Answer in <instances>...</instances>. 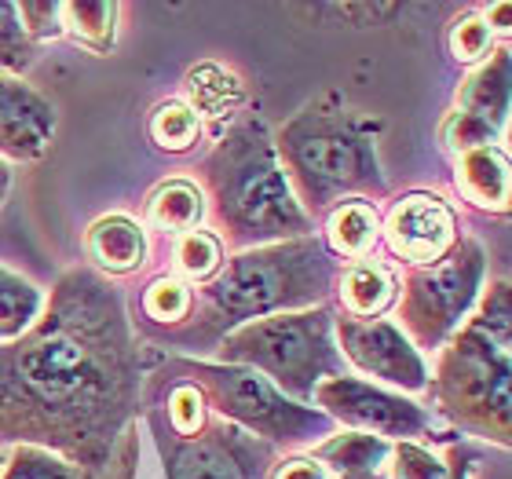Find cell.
<instances>
[{
    "instance_id": "obj_1",
    "label": "cell",
    "mask_w": 512,
    "mask_h": 479,
    "mask_svg": "<svg viewBox=\"0 0 512 479\" xmlns=\"http://www.w3.org/2000/svg\"><path fill=\"white\" fill-rule=\"evenodd\" d=\"M139 352L118 289L66 271L37 322L0 344V439L52 450L85 479L132 476Z\"/></svg>"
},
{
    "instance_id": "obj_2",
    "label": "cell",
    "mask_w": 512,
    "mask_h": 479,
    "mask_svg": "<svg viewBox=\"0 0 512 479\" xmlns=\"http://www.w3.org/2000/svg\"><path fill=\"white\" fill-rule=\"evenodd\" d=\"M333 286V256L319 238L256 245L235 256L194 304L187 341H224L227 333L256 319L315 308Z\"/></svg>"
},
{
    "instance_id": "obj_3",
    "label": "cell",
    "mask_w": 512,
    "mask_h": 479,
    "mask_svg": "<svg viewBox=\"0 0 512 479\" xmlns=\"http://www.w3.org/2000/svg\"><path fill=\"white\" fill-rule=\"evenodd\" d=\"M202 180L216 220L235 242H293L308 238L311 216L293 198L275 139L260 121H242L205 158Z\"/></svg>"
},
{
    "instance_id": "obj_4",
    "label": "cell",
    "mask_w": 512,
    "mask_h": 479,
    "mask_svg": "<svg viewBox=\"0 0 512 479\" xmlns=\"http://www.w3.org/2000/svg\"><path fill=\"white\" fill-rule=\"evenodd\" d=\"M509 286L498 282L483 297L480 311L454 330L439 359V403L472 436L509 443V348H512Z\"/></svg>"
},
{
    "instance_id": "obj_5",
    "label": "cell",
    "mask_w": 512,
    "mask_h": 479,
    "mask_svg": "<svg viewBox=\"0 0 512 479\" xmlns=\"http://www.w3.org/2000/svg\"><path fill=\"white\" fill-rule=\"evenodd\" d=\"M275 150L289 191L308 216L311 209H330L348 194L374 191L381 183V161L370 132L355 114L333 103H311L300 110L289 125H282Z\"/></svg>"
},
{
    "instance_id": "obj_6",
    "label": "cell",
    "mask_w": 512,
    "mask_h": 479,
    "mask_svg": "<svg viewBox=\"0 0 512 479\" xmlns=\"http://www.w3.org/2000/svg\"><path fill=\"white\" fill-rule=\"evenodd\" d=\"M220 359L256 370L293 403H308L322 381L344 373V359L333 344V315L326 308L246 322L220 341Z\"/></svg>"
},
{
    "instance_id": "obj_7",
    "label": "cell",
    "mask_w": 512,
    "mask_h": 479,
    "mask_svg": "<svg viewBox=\"0 0 512 479\" xmlns=\"http://www.w3.org/2000/svg\"><path fill=\"white\" fill-rule=\"evenodd\" d=\"M169 366L205 395V403H213V410H220L249 436H264L267 443H289V447L330 436L333 421L322 410L293 403L249 366H231V362H169Z\"/></svg>"
},
{
    "instance_id": "obj_8",
    "label": "cell",
    "mask_w": 512,
    "mask_h": 479,
    "mask_svg": "<svg viewBox=\"0 0 512 479\" xmlns=\"http://www.w3.org/2000/svg\"><path fill=\"white\" fill-rule=\"evenodd\" d=\"M483 271H487V256H483V245L472 238L450 245V253L439 256L436 264L417 267L406 278L403 308H399L406 341L414 348H439L447 337H454L461 319L476 304Z\"/></svg>"
},
{
    "instance_id": "obj_9",
    "label": "cell",
    "mask_w": 512,
    "mask_h": 479,
    "mask_svg": "<svg viewBox=\"0 0 512 479\" xmlns=\"http://www.w3.org/2000/svg\"><path fill=\"white\" fill-rule=\"evenodd\" d=\"M154 439L165 479H267L275 465V447L231 421H205L194 436H172L154 417Z\"/></svg>"
},
{
    "instance_id": "obj_10",
    "label": "cell",
    "mask_w": 512,
    "mask_h": 479,
    "mask_svg": "<svg viewBox=\"0 0 512 479\" xmlns=\"http://www.w3.org/2000/svg\"><path fill=\"white\" fill-rule=\"evenodd\" d=\"M311 403L322 406V414L330 421H341V425H352L355 432H366V436L377 439H399V443H414L417 436L428 432V414L417 403L403 399V395H392L384 388L359 381V377H330L322 381L315 392H311Z\"/></svg>"
},
{
    "instance_id": "obj_11",
    "label": "cell",
    "mask_w": 512,
    "mask_h": 479,
    "mask_svg": "<svg viewBox=\"0 0 512 479\" xmlns=\"http://www.w3.org/2000/svg\"><path fill=\"white\" fill-rule=\"evenodd\" d=\"M337 344L341 355L355 362V370L366 377H381V381L406 388V392H421L428 381L425 362L417 348L406 341L399 326L384 319H341L337 322Z\"/></svg>"
},
{
    "instance_id": "obj_12",
    "label": "cell",
    "mask_w": 512,
    "mask_h": 479,
    "mask_svg": "<svg viewBox=\"0 0 512 479\" xmlns=\"http://www.w3.org/2000/svg\"><path fill=\"white\" fill-rule=\"evenodd\" d=\"M384 238L395 256L428 267L439 256H447L454 245V213L436 194H410L392 209L384 224Z\"/></svg>"
},
{
    "instance_id": "obj_13",
    "label": "cell",
    "mask_w": 512,
    "mask_h": 479,
    "mask_svg": "<svg viewBox=\"0 0 512 479\" xmlns=\"http://www.w3.org/2000/svg\"><path fill=\"white\" fill-rule=\"evenodd\" d=\"M55 132V110L19 81L0 77V154L37 158Z\"/></svg>"
},
{
    "instance_id": "obj_14",
    "label": "cell",
    "mask_w": 512,
    "mask_h": 479,
    "mask_svg": "<svg viewBox=\"0 0 512 479\" xmlns=\"http://www.w3.org/2000/svg\"><path fill=\"white\" fill-rule=\"evenodd\" d=\"M458 191L472 205L487 213H505L509 209V161L498 147H480L461 154L458 161Z\"/></svg>"
},
{
    "instance_id": "obj_15",
    "label": "cell",
    "mask_w": 512,
    "mask_h": 479,
    "mask_svg": "<svg viewBox=\"0 0 512 479\" xmlns=\"http://www.w3.org/2000/svg\"><path fill=\"white\" fill-rule=\"evenodd\" d=\"M88 253L110 275H128L147 260V231L128 216H103L88 231Z\"/></svg>"
},
{
    "instance_id": "obj_16",
    "label": "cell",
    "mask_w": 512,
    "mask_h": 479,
    "mask_svg": "<svg viewBox=\"0 0 512 479\" xmlns=\"http://www.w3.org/2000/svg\"><path fill=\"white\" fill-rule=\"evenodd\" d=\"M458 110L469 118H480L494 132L505 128L509 118V52H498L491 63L476 70L458 92Z\"/></svg>"
},
{
    "instance_id": "obj_17",
    "label": "cell",
    "mask_w": 512,
    "mask_h": 479,
    "mask_svg": "<svg viewBox=\"0 0 512 479\" xmlns=\"http://www.w3.org/2000/svg\"><path fill=\"white\" fill-rule=\"evenodd\" d=\"M392 447L377 436L366 432H348V436H333L315 447L311 458L319 461L322 469H330L333 476L355 479V476H377V465L388 461Z\"/></svg>"
},
{
    "instance_id": "obj_18",
    "label": "cell",
    "mask_w": 512,
    "mask_h": 479,
    "mask_svg": "<svg viewBox=\"0 0 512 479\" xmlns=\"http://www.w3.org/2000/svg\"><path fill=\"white\" fill-rule=\"evenodd\" d=\"M187 107L202 118H231L238 107H242V85L231 70L216 63H202L187 77Z\"/></svg>"
},
{
    "instance_id": "obj_19",
    "label": "cell",
    "mask_w": 512,
    "mask_h": 479,
    "mask_svg": "<svg viewBox=\"0 0 512 479\" xmlns=\"http://www.w3.org/2000/svg\"><path fill=\"white\" fill-rule=\"evenodd\" d=\"M341 300L355 319H374L395 300V278L374 260H359L341 275Z\"/></svg>"
},
{
    "instance_id": "obj_20",
    "label": "cell",
    "mask_w": 512,
    "mask_h": 479,
    "mask_svg": "<svg viewBox=\"0 0 512 479\" xmlns=\"http://www.w3.org/2000/svg\"><path fill=\"white\" fill-rule=\"evenodd\" d=\"M205 216V198L202 191L187 180H172L165 187L150 194L147 202V220L161 231H194V227L202 224Z\"/></svg>"
},
{
    "instance_id": "obj_21",
    "label": "cell",
    "mask_w": 512,
    "mask_h": 479,
    "mask_svg": "<svg viewBox=\"0 0 512 479\" xmlns=\"http://www.w3.org/2000/svg\"><path fill=\"white\" fill-rule=\"evenodd\" d=\"M330 235L333 253L341 256H366L374 249L377 235H381V220H377L374 205H366L363 198H352V202L337 205L330 213Z\"/></svg>"
},
{
    "instance_id": "obj_22",
    "label": "cell",
    "mask_w": 512,
    "mask_h": 479,
    "mask_svg": "<svg viewBox=\"0 0 512 479\" xmlns=\"http://www.w3.org/2000/svg\"><path fill=\"white\" fill-rule=\"evenodd\" d=\"M41 308V289L26 282L22 275H15V271H8V267H0V344L15 341L30 330Z\"/></svg>"
},
{
    "instance_id": "obj_23",
    "label": "cell",
    "mask_w": 512,
    "mask_h": 479,
    "mask_svg": "<svg viewBox=\"0 0 512 479\" xmlns=\"http://www.w3.org/2000/svg\"><path fill=\"white\" fill-rule=\"evenodd\" d=\"M114 22H118V4H59V26L74 33L77 41L107 52L114 44Z\"/></svg>"
},
{
    "instance_id": "obj_24",
    "label": "cell",
    "mask_w": 512,
    "mask_h": 479,
    "mask_svg": "<svg viewBox=\"0 0 512 479\" xmlns=\"http://www.w3.org/2000/svg\"><path fill=\"white\" fill-rule=\"evenodd\" d=\"M220 260H224V249H220V238L209 235V231H187V235L176 238V249H172V264L183 278L191 282H205L220 271Z\"/></svg>"
},
{
    "instance_id": "obj_25",
    "label": "cell",
    "mask_w": 512,
    "mask_h": 479,
    "mask_svg": "<svg viewBox=\"0 0 512 479\" xmlns=\"http://www.w3.org/2000/svg\"><path fill=\"white\" fill-rule=\"evenodd\" d=\"M202 132V121L187 103H161L150 118V139L158 143L161 150H187Z\"/></svg>"
},
{
    "instance_id": "obj_26",
    "label": "cell",
    "mask_w": 512,
    "mask_h": 479,
    "mask_svg": "<svg viewBox=\"0 0 512 479\" xmlns=\"http://www.w3.org/2000/svg\"><path fill=\"white\" fill-rule=\"evenodd\" d=\"M0 479H85V472L74 469L70 461L55 458L52 450L19 447L0 465Z\"/></svg>"
},
{
    "instance_id": "obj_27",
    "label": "cell",
    "mask_w": 512,
    "mask_h": 479,
    "mask_svg": "<svg viewBox=\"0 0 512 479\" xmlns=\"http://www.w3.org/2000/svg\"><path fill=\"white\" fill-rule=\"evenodd\" d=\"M191 308H194V293L180 278H154L147 286V293H143V311L154 322L176 326V322H183L191 315Z\"/></svg>"
},
{
    "instance_id": "obj_28",
    "label": "cell",
    "mask_w": 512,
    "mask_h": 479,
    "mask_svg": "<svg viewBox=\"0 0 512 479\" xmlns=\"http://www.w3.org/2000/svg\"><path fill=\"white\" fill-rule=\"evenodd\" d=\"M30 63L33 44L19 19V4H0V70H26Z\"/></svg>"
},
{
    "instance_id": "obj_29",
    "label": "cell",
    "mask_w": 512,
    "mask_h": 479,
    "mask_svg": "<svg viewBox=\"0 0 512 479\" xmlns=\"http://www.w3.org/2000/svg\"><path fill=\"white\" fill-rule=\"evenodd\" d=\"M392 479H447L450 476V465L439 454L425 450L421 443H395L392 454Z\"/></svg>"
},
{
    "instance_id": "obj_30",
    "label": "cell",
    "mask_w": 512,
    "mask_h": 479,
    "mask_svg": "<svg viewBox=\"0 0 512 479\" xmlns=\"http://www.w3.org/2000/svg\"><path fill=\"white\" fill-rule=\"evenodd\" d=\"M491 48H494V30L487 26L483 15H465L454 26V33H450V52H454L458 63H480V59L491 55Z\"/></svg>"
},
{
    "instance_id": "obj_31",
    "label": "cell",
    "mask_w": 512,
    "mask_h": 479,
    "mask_svg": "<svg viewBox=\"0 0 512 479\" xmlns=\"http://www.w3.org/2000/svg\"><path fill=\"white\" fill-rule=\"evenodd\" d=\"M494 132L491 125H483L480 118H469V114H450L447 128H443V139H447L450 150H458V154H469V150H480V147H491L494 143Z\"/></svg>"
},
{
    "instance_id": "obj_32",
    "label": "cell",
    "mask_w": 512,
    "mask_h": 479,
    "mask_svg": "<svg viewBox=\"0 0 512 479\" xmlns=\"http://www.w3.org/2000/svg\"><path fill=\"white\" fill-rule=\"evenodd\" d=\"M19 19L26 26V33H37V37L59 33V4H52V0H26V4H19Z\"/></svg>"
},
{
    "instance_id": "obj_33",
    "label": "cell",
    "mask_w": 512,
    "mask_h": 479,
    "mask_svg": "<svg viewBox=\"0 0 512 479\" xmlns=\"http://www.w3.org/2000/svg\"><path fill=\"white\" fill-rule=\"evenodd\" d=\"M267 479H333V472L322 469L315 458H289V461H278Z\"/></svg>"
},
{
    "instance_id": "obj_34",
    "label": "cell",
    "mask_w": 512,
    "mask_h": 479,
    "mask_svg": "<svg viewBox=\"0 0 512 479\" xmlns=\"http://www.w3.org/2000/svg\"><path fill=\"white\" fill-rule=\"evenodd\" d=\"M509 11H512L509 4H494L483 19H487V26H491V30H509Z\"/></svg>"
},
{
    "instance_id": "obj_35",
    "label": "cell",
    "mask_w": 512,
    "mask_h": 479,
    "mask_svg": "<svg viewBox=\"0 0 512 479\" xmlns=\"http://www.w3.org/2000/svg\"><path fill=\"white\" fill-rule=\"evenodd\" d=\"M8 187H11V169L4 165V161H0V202L8 198Z\"/></svg>"
},
{
    "instance_id": "obj_36",
    "label": "cell",
    "mask_w": 512,
    "mask_h": 479,
    "mask_svg": "<svg viewBox=\"0 0 512 479\" xmlns=\"http://www.w3.org/2000/svg\"><path fill=\"white\" fill-rule=\"evenodd\" d=\"M447 479H469V469H465V465H458V469H450Z\"/></svg>"
},
{
    "instance_id": "obj_37",
    "label": "cell",
    "mask_w": 512,
    "mask_h": 479,
    "mask_svg": "<svg viewBox=\"0 0 512 479\" xmlns=\"http://www.w3.org/2000/svg\"><path fill=\"white\" fill-rule=\"evenodd\" d=\"M355 479H381V476H355Z\"/></svg>"
}]
</instances>
